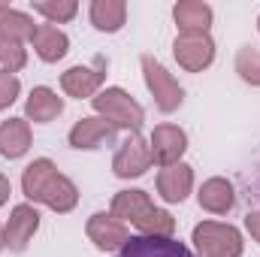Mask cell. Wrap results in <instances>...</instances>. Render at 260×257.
Listing matches in <instances>:
<instances>
[{"label":"cell","instance_id":"83f0119b","mask_svg":"<svg viewBox=\"0 0 260 257\" xmlns=\"http://www.w3.org/2000/svg\"><path fill=\"white\" fill-rule=\"evenodd\" d=\"M6 248V242H3V227H0V251Z\"/></svg>","mask_w":260,"mask_h":257},{"label":"cell","instance_id":"9a60e30c","mask_svg":"<svg viewBox=\"0 0 260 257\" xmlns=\"http://www.w3.org/2000/svg\"><path fill=\"white\" fill-rule=\"evenodd\" d=\"M30 46H34V52H37L40 61L58 64L67 52H70V37H67L61 27H55V24H37L34 37H30Z\"/></svg>","mask_w":260,"mask_h":257},{"label":"cell","instance_id":"52a82bcc","mask_svg":"<svg viewBox=\"0 0 260 257\" xmlns=\"http://www.w3.org/2000/svg\"><path fill=\"white\" fill-rule=\"evenodd\" d=\"M173 55L182 70L203 73L215 61V40L209 34H179L173 43Z\"/></svg>","mask_w":260,"mask_h":257},{"label":"cell","instance_id":"44dd1931","mask_svg":"<svg viewBox=\"0 0 260 257\" xmlns=\"http://www.w3.org/2000/svg\"><path fill=\"white\" fill-rule=\"evenodd\" d=\"M34 30H37V24H34V18L27 12L12 9V6L0 9V37L15 40V43H24V40L34 37Z\"/></svg>","mask_w":260,"mask_h":257},{"label":"cell","instance_id":"f546056e","mask_svg":"<svg viewBox=\"0 0 260 257\" xmlns=\"http://www.w3.org/2000/svg\"><path fill=\"white\" fill-rule=\"evenodd\" d=\"M257 30H260V18H257Z\"/></svg>","mask_w":260,"mask_h":257},{"label":"cell","instance_id":"30bf717a","mask_svg":"<svg viewBox=\"0 0 260 257\" xmlns=\"http://www.w3.org/2000/svg\"><path fill=\"white\" fill-rule=\"evenodd\" d=\"M85 233H88V239L94 242V248H100V251H121L124 242L130 239L127 224L118 221L112 212H109V215H106V212H94V215L88 218V224H85Z\"/></svg>","mask_w":260,"mask_h":257},{"label":"cell","instance_id":"5bb4252c","mask_svg":"<svg viewBox=\"0 0 260 257\" xmlns=\"http://www.w3.org/2000/svg\"><path fill=\"white\" fill-rule=\"evenodd\" d=\"M112 136H115V124H109V121L100 118V115H88V118H79V121L70 127V136H67V139H70L73 148L91 151V148L109 142Z\"/></svg>","mask_w":260,"mask_h":257},{"label":"cell","instance_id":"d4e9b609","mask_svg":"<svg viewBox=\"0 0 260 257\" xmlns=\"http://www.w3.org/2000/svg\"><path fill=\"white\" fill-rule=\"evenodd\" d=\"M18 94H21L18 76H3V73H0V112L9 109V106L18 100Z\"/></svg>","mask_w":260,"mask_h":257},{"label":"cell","instance_id":"d6986e66","mask_svg":"<svg viewBox=\"0 0 260 257\" xmlns=\"http://www.w3.org/2000/svg\"><path fill=\"white\" fill-rule=\"evenodd\" d=\"M197 200H200V209H206V212H212V215H227V212H233V206H236V191H233V185H230L227 179L212 176V179H206V182L200 185Z\"/></svg>","mask_w":260,"mask_h":257},{"label":"cell","instance_id":"2e32d148","mask_svg":"<svg viewBox=\"0 0 260 257\" xmlns=\"http://www.w3.org/2000/svg\"><path fill=\"white\" fill-rule=\"evenodd\" d=\"M30 139H34V133H30V121L27 118H6V121H0V154L6 160L24 157L27 148H30Z\"/></svg>","mask_w":260,"mask_h":257},{"label":"cell","instance_id":"7a4b0ae2","mask_svg":"<svg viewBox=\"0 0 260 257\" xmlns=\"http://www.w3.org/2000/svg\"><path fill=\"white\" fill-rule=\"evenodd\" d=\"M118 221L133 224L142 236H173L176 233V218L167 209H157L151 203V197L139 188L118 191L112 197V209H109Z\"/></svg>","mask_w":260,"mask_h":257},{"label":"cell","instance_id":"8992f818","mask_svg":"<svg viewBox=\"0 0 260 257\" xmlns=\"http://www.w3.org/2000/svg\"><path fill=\"white\" fill-rule=\"evenodd\" d=\"M106 67L109 61L103 55L94 58V64H76L70 67L67 73H61V88H64L67 97H76V100H94L100 94V85L106 82Z\"/></svg>","mask_w":260,"mask_h":257},{"label":"cell","instance_id":"484cf974","mask_svg":"<svg viewBox=\"0 0 260 257\" xmlns=\"http://www.w3.org/2000/svg\"><path fill=\"white\" fill-rule=\"evenodd\" d=\"M245 230L251 233V239L260 245V209H254V212H248V218H245Z\"/></svg>","mask_w":260,"mask_h":257},{"label":"cell","instance_id":"6da1fadb","mask_svg":"<svg viewBox=\"0 0 260 257\" xmlns=\"http://www.w3.org/2000/svg\"><path fill=\"white\" fill-rule=\"evenodd\" d=\"M21 191L30 203H43L58 215H67L79 206V188L73 185V179L58 173V167L49 157H37L34 164L24 167Z\"/></svg>","mask_w":260,"mask_h":257},{"label":"cell","instance_id":"4fadbf2b","mask_svg":"<svg viewBox=\"0 0 260 257\" xmlns=\"http://www.w3.org/2000/svg\"><path fill=\"white\" fill-rule=\"evenodd\" d=\"M191 191H194V167L191 164L179 160V164L160 167V173H157V194L167 203H182V200H188Z\"/></svg>","mask_w":260,"mask_h":257},{"label":"cell","instance_id":"7402d4cb","mask_svg":"<svg viewBox=\"0 0 260 257\" xmlns=\"http://www.w3.org/2000/svg\"><path fill=\"white\" fill-rule=\"evenodd\" d=\"M30 9L40 12L43 18H49V24H64V21H73L76 18L79 3L76 0H34Z\"/></svg>","mask_w":260,"mask_h":257},{"label":"cell","instance_id":"cb8c5ba5","mask_svg":"<svg viewBox=\"0 0 260 257\" xmlns=\"http://www.w3.org/2000/svg\"><path fill=\"white\" fill-rule=\"evenodd\" d=\"M236 73H239L242 82L260 88V49H254V46H242V49L236 52Z\"/></svg>","mask_w":260,"mask_h":257},{"label":"cell","instance_id":"ffe728a7","mask_svg":"<svg viewBox=\"0 0 260 257\" xmlns=\"http://www.w3.org/2000/svg\"><path fill=\"white\" fill-rule=\"evenodd\" d=\"M88 12H91V24L103 34H118L127 21V3L124 0H94Z\"/></svg>","mask_w":260,"mask_h":257},{"label":"cell","instance_id":"603a6c76","mask_svg":"<svg viewBox=\"0 0 260 257\" xmlns=\"http://www.w3.org/2000/svg\"><path fill=\"white\" fill-rule=\"evenodd\" d=\"M24 64H27L24 43H15V40L0 37V73L3 76H15L18 70H24Z\"/></svg>","mask_w":260,"mask_h":257},{"label":"cell","instance_id":"4316f807","mask_svg":"<svg viewBox=\"0 0 260 257\" xmlns=\"http://www.w3.org/2000/svg\"><path fill=\"white\" fill-rule=\"evenodd\" d=\"M9 194H12V185H9V179L0 173V206H6V203H9Z\"/></svg>","mask_w":260,"mask_h":257},{"label":"cell","instance_id":"7c38bea8","mask_svg":"<svg viewBox=\"0 0 260 257\" xmlns=\"http://www.w3.org/2000/svg\"><path fill=\"white\" fill-rule=\"evenodd\" d=\"M115 257H194V251L173 236H130Z\"/></svg>","mask_w":260,"mask_h":257},{"label":"cell","instance_id":"3957f363","mask_svg":"<svg viewBox=\"0 0 260 257\" xmlns=\"http://www.w3.org/2000/svg\"><path fill=\"white\" fill-rule=\"evenodd\" d=\"M94 112L100 118H106L109 124H115V130H130V133H139L142 121H145V109L130 97L124 88H103L94 100H91Z\"/></svg>","mask_w":260,"mask_h":257},{"label":"cell","instance_id":"5b68a950","mask_svg":"<svg viewBox=\"0 0 260 257\" xmlns=\"http://www.w3.org/2000/svg\"><path fill=\"white\" fill-rule=\"evenodd\" d=\"M142 76H145V85L154 97V106L164 115H173L185 103V88L154 55H142Z\"/></svg>","mask_w":260,"mask_h":257},{"label":"cell","instance_id":"277c9868","mask_svg":"<svg viewBox=\"0 0 260 257\" xmlns=\"http://www.w3.org/2000/svg\"><path fill=\"white\" fill-rule=\"evenodd\" d=\"M191 242L203 257H242V251H245L242 233L233 224H221V221L197 224Z\"/></svg>","mask_w":260,"mask_h":257},{"label":"cell","instance_id":"f1b7e54d","mask_svg":"<svg viewBox=\"0 0 260 257\" xmlns=\"http://www.w3.org/2000/svg\"><path fill=\"white\" fill-rule=\"evenodd\" d=\"M6 6H9V3H0V9H6Z\"/></svg>","mask_w":260,"mask_h":257},{"label":"cell","instance_id":"9c48e42d","mask_svg":"<svg viewBox=\"0 0 260 257\" xmlns=\"http://www.w3.org/2000/svg\"><path fill=\"white\" fill-rule=\"evenodd\" d=\"M37 230H40V212H37V206L34 203H18L9 212V221L3 227V242H6L9 251L21 254L30 245V239H34Z\"/></svg>","mask_w":260,"mask_h":257},{"label":"cell","instance_id":"ac0fdd59","mask_svg":"<svg viewBox=\"0 0 260 257\" xmlns=\"http://www.w3.org/2000/svg\"><path fill=\"white\" fill-rule=\"evenodd\" d=\"M61 112H64V100H61L52 88H46V85H37V88L27 94V100H24V118H27V121L49 124V121H55Z\"/></svg>","mask_w":260,"mask_h":257},{"label":"cell","instance_id":"8fae6325","mask_svg":"<svg viewBox=\"0 0 260 257\" xmlns=\"http://www.w3.org/2000/svg\"><path fill=\"white\" fill-rule=\"evenodd\" d=\"M148 148H151V164L157 167L179 164L182 154L188 151V133L176 124H157L148 136Z\"/></svg>","mask_w":260,"mask_h":257},{"label":"cell","instance_id":"e0dca14e","mask_svg":"<svg viewBox=\"0 0 260 257\" xmlns=\"http://www.w3.org/2000/svg\"><path fill=\"white\" fill-rule=\"evenodd\" d=\"M173 18L179 24V34H209L215 12L203 0H179L173 6Z\"/></svg>","mask_w":260,"mask_h":257},{"label":"cell","instance_id":"ba28073f","mask_svg":"<svg viewBox=\"0 0 260 257\" xmlns=\"http://www.w3.org/2000/svg\"><path fill=\"white\" fill-rule=\"evenodd\" d=\"M151 167V148L139 133H130L112 157V173L118 179H139Z\"/></svg>","mask_w":260,"mask_h":257}]
</instances>
